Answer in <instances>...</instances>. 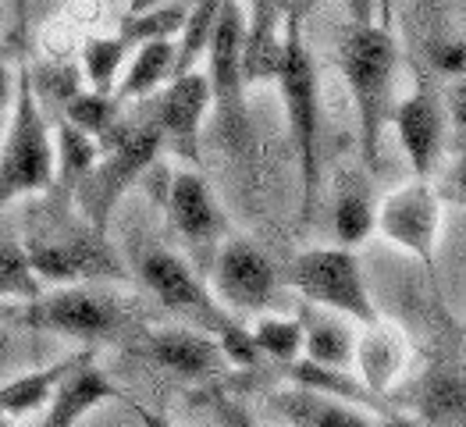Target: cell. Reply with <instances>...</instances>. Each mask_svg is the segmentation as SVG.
<instances>
[{
  "instance_id": "1",
  "label": "cell",
  "mask_w": 466,
  "mask_h": 427,
  "mask_svg": "<svg viewBox=\"0 0 466 427\" xmlns=\"http://www.w3.org/2000/svg\"><path fill=\"white\" fill-rule=\"evenodd\" d=\"M303 22L307 18H299L292 7L285 11L274 86L281 93L289 139L299 160V221L307 225L317 207V193H320V86H317V65L307 46Z\"/></svg>"
},
{
  "instance_id": "33",
  "label": "cell",
  "mask_w": 466,
  "mask_h": 427,
  "mask_svg": "<svg viewBox=\"0 0 466 427\" xmlns=\"http://www.w3.org/2000/svg\"><path fill=\"white\" fill-rule=\"evenodd\" d=\"M434 65L449 78H463V43H441V50L434 54Z\"/></svg>"
},
{
  "instance_id": "7",
  "label": "cell",
  "mask_w": 466,
  "mask_h": 427,
  "mask_svg": "<svg viewBox=\"0 0 466 427\" xmlns=\"http://www.w3.org/2000/svg\"><path fill=\"white\" fill-rule=\"evenodd\" d=\"M214 296L228 313H264L278 303V271L249 239L228 235L210 257Z\"/></svg>"
},
{
  "instance_id": "18",
  "label": "cell",
  "mask_w": 466,
  "mask_h": 427,
  "mask_svg": "<svg viewBox=\"0 0 466 427\" xmlns=\"http://www.w3.org/2000/svg\"><path fill=\"white\" fill-rule=\"evenodd\" d=\"M111 399H121V389L89 356L50 395V402L43 406L46 413H43V424L39 427H76L89 410H96V406H104Z\"/></svg>"
},
{
  "instance_id": "27",
  "label": "cell",
  "mask_w": 466,
  "mask_h": 427,
  "mask_svg": "<svg viewBox=\"0 0 466 427\" xmlns=\"http://www.w3.org/2000/svg\"><path fill=\"white\" fill-rule=\"evenodd\" d=\"M65 121L76 125L78 132L93 136L96 143H107L111 132L121 121V104H117L111 93H100V89H76L68 100H65Z\"/></svg>"
},
{
  "instance_id": "13",
  "label": "cell",
  "mask_w": 466,
  "mask_h": 427,
  "mask_svg": "<svg viewBox=\"0 0 466 427\" xmlns=\"http://www.w3.org/2000/svg\"><path fill=\"white\" fill-rule=\"evenodd\" d=\"M164 210L171 229L186 239L199 260H210L225 239V214L210 193L207 178L196 171H171L164 186Z\"/></svg>"
},
{
  "instance_id": "30",
  "label": "cell",
  "mask_w": 466,
  "mask_h": 427,
  "mask_svg": "<svg viewBox=\"0 0 466 427\" xmlns=\"http://www.w3.org/2000/svg\"><path fill=\"white\" fill-rule=\"evenodd\" d=\"M43 292V281L36 278L25 246L0 242V300L4 303H33Z\"/></svg>"
},
{
  "instance_id": "42",
  "label": "cell",
  "mask_w": 466,
  "mask_h": 427,
  "mask_svg": "<svg viewBox=\"0 0 466 427\" xmlns=\"http://www.w3.org/2000/svg\"><path fill=\"white\" fill-rule=\"evenodd\" d=\"M18 11H25V0H18Z\"/></svg>"
},
{
  "instance_id": "34",
  "label": "cell",
  "mask_w": 466,
  "mask_h": 427,
  "mask_svg": "<svg viewBox=\"0 0 466 427\" xmlns=\"http://www.w3.org/2000/svg\"><path fill=\"white\" fill-rule=\"evenodd\" d=\"M11 104H15V68L0 65V136H4V121L11 117Z\"/></svg>"
},
{
  "instance_id": "25",
  "label": "cell",
  "mask_w": 466,
  "mask_h": 427,
  "mask_svg": "<svg viewBox=\"0 0 466 427\" xmlns=\"http://www.w3.org/2000/svg\"><path fill=\"white\" fill-rule=\"evenodd\" d=\"M96 157H100V143L93 136L78 132L76 125L61 121V128L54 136V182H61L65 193H76V186L96 164Z\"/></svg>"
},
{
  "instance_id": "35",
  "label": "cell",
  "mask_w": 466,
  "mask_h": 427,
  "mask_svg": "<svg viewBox=\"0 0 466 427\" xmlns=\"http://www.w3.org/2000/svg\"><path fill=\"white\" fill-rule=\"evenodd\" d=\"M128 406H132V413H136L139 427H178L175 421H167L164 413H157V410H150V406H139V402H128Z\"/></svg>"
},
{
  "instance_id": "20",
  "label": "cell",
  "mask_w": 466,
  "mask_h": 427,
  "mask_svg": "<svg viewBox=\"0 0 466 427\" xmlns=\"http://www.w3.org/2000/svg\"><path fill=\"white\" fill-rule=\"evenodd\" d=\"M171 65H175V39L171 36L139 43V46L125 57L121 76H117L111 97H115L117 104H132V100L150 97V93H157V89L171 78Z\"/></svg>"
},
{
  "instance_id": "37",
  "label": "cell",
  "mask_w": 466,
  "mask_h": 427,
  "mask_svg": "<svg viewBox=\"0 0 466 427\" xmlns=\"http://www.w3.org/2000/svg\"><path fill=\"white\" fill-rule=\"evenodd\" d=\"M391 7H395V0H374V22L391 29Z\"/></svg>"
},
{
  "instance_id": "32",
  "label": "cell",
  "mask_w": 466,
  "mask_h": 427,
  "mask_svg": "<svg viewBox=\"0 0 466 427\" xmlns=\"http://www.w3.org/2000/svg\"><path fill=\"white\" fill-rule=\"evenodd\" d=\"M210 406H214V413H218V421H221V427H260L235 399H228V395H221V391H214L210 395Z\"/></svg>"
},
{
  "instance_id": "26",
  "label": "cell",
  "mask_w": 466,
  "mask_h": 427,
  "mask_svg": "<svg viewBox=\"0 0 466 427\" xmlns=\"http://www.w3.org/2000/svg\"><path fill=\"white\" fill-rule=\"evenodd\" d=\"M128 54H132V46L117 36V33H111V36H86L82 39V50H78L82 82H86L89 89L111 93Z\"/></svg>"
},
{
  "instance_id": "17",
  "label": "cell",
  "mask_w": 466,
  "mask_h": 427,
  "mask_svg": "<svg viewBox=\"0 0 466 427\" xmlns=\"http://www.w3.org/2000/svg\"><path fill=\"white\" fill-rule=\"evenodd\" d=\"M289 0H253L242 29V76L246 86L274 82V68L281 57V29H285Z\"/></svg>"
},
{
  "instance_id": "36",
  "label": "cell",
  "mask_w": 466,
  "mask_h": 427,
  "mask_svg": "<svg viewBox=\"0 0 466 427\" xmlns=\"http://www.w3.org/2000/svg\"><path fill=\"white\" fill-rule=\"evenodd\" d=\"M350 15H352V22L374 18V0H350Z\"/></svg>"
},
{
  "instance_id": "29",
  "label": "cell",
  "mask_w": 466,
  "mask_h": 427,
  "mask_svg": "<svg viewBox=\"0 0 466 427\" xmlns=\"http://www.w3.org/2000/svg\"><path fill=\"white\" fill-rule=\"evenodd\" d=\"M253 346L260 356H271L278 363H296L303 356V324L296 317H278V313H264L253 328Z\"/></svg>"
},
{
  "instance_id": "16",
  "label": "cell",
  "mask_w": 466,
  "mask_h": 427,
  "mask_svg": "<svg viewBox=\"0 0 466 427\" xmlns=\"http://www.w3.org/2000/svg\"><path fill=\"white\" fill-rule=\"evenodd\" d=\"M352 360L360 367L363 389L385 395L410 367V342L395 324L374 317L370 324H363V335L352 342Z\"/></svg>"
},
{
  "instance_id": "6",
  "label": "cell",
  "mask_w": 466,
  "mask_h": 427,
  "mask_svg": "<svg viewBox=\"0 0 466 427\" xmlns=\"http://www.w3.org/2000/svg\"><path fill=\"white\" fill-rule=\"evenodd\" d=\"M289 281L310 307L339 313V317L356 320V324H370L378 317L374 300L367 292V281H363V271H360V260L346 246L303 249L292 260Z\"/></svg>"
},
{
  "instance_id": "21",
  "label": "cell",
  "mask_w": 466,
  "mask_h": 427,
  "mask_svg": "<svg viewBox=\"0 0 466 427\" xmlns=\"http://www.w3.org/2000/svg\"><path fill=\"white\" fill-rule=\"evenodd\" d=\"M89 356L93 352H76V356H65L57 363L43 367V371H29V374L0 385V413L4 417H29V413L43 410L50 402V395L57 391V385L76 371L82 360H89Z\"/></svg>"
},
{
  "instance_id": "40",
  "label": "cell",
  "mask_w": 466,
  "mask_h": 427,
  "mask_svg": "<svg viewBox=\"0 0 466 427\" xmlns=\"http://www.w3.org/2000/svg\"><path fill=\"white\" fill-rule=\"evenodd\" d=\"M11 313H15V310H11V307H7L4 300H0V320H4V317H11Z\"/></svg>"
},
{
  "instance_id": "11",
  "label": "cell",
  "mask_w": 466,
  "mask_h": 427,
  "mask_svg": "<svg viewBox=\"0 0 466 427\" xmlns=\"http://www.w3.org/2000/svg\"><path fill=\"white\" fill-rule=\"evenodd\" d=\"M374 225L389 242L402 246L420 264L434 268L438 235H441V196L434 193L428 178H413L410 186L391 189L374 214Z\"/></svg>"
},
{
  "instance_id": "4",
  "label": "cell",
  "mask_w": 466,
  "mask_h": 427,
  "mask_svg": "<svg viewBox=\"0 0 466 427\" xmlns=\"http://www.w3.org/2000/svg\"><path fill=\"white\" fill-rule=\"evenodd\" d=\"M54 189V136L25 65L15 68V104L0 136V207Z\"/></svg>"
},
{
  "instance_id": "39",
  "label": "cell",
  "mask_w": 466,
  "mask_h": 427,
  "mask_svg": "<svg viewBox=\"0 0 466 427\" xmlns=\"http://www.w3.org/2000/svg\"><path fill=\"white\" fill-rule=\"evenodd\" d=\"M164 0H128V7H125V15H143V11H150V7H160Z\"/></svg>"
},
{
  "instance_id": "9",
  "label": "cell",
  "mask_w": 466,
  "mask_h": 427,
  "mask_svg": "<svg viewBox=\"0 0 466 427\" xmlns=\"http://www.w3.org/2000/svg\"><path fill=\"white\" fill-rule=\"evenodd\" d=\"M147 289L171 313H178L189 328H199L207 335H221L228 324H235L232 313L218 303V296L207 292V285L199 281V274L171 249H150L139 264Z\"/></svg>"
},
{
  "instance_id": "12",
  "label": "cell",
  "mask_w": 466,
  "mask_h": 427,
  "mask_svg": "<svg viewBox=\"0 0 466 427\" xmlns=\"http://www.w3.org/2000/svg\"><path fill=\"white\" fill-rule=\"evenodd\" d=\"M210 107V86L207 72H186V76H171L154 93V121L160 128L164 147H171V154L178 160L199 164V139H203V117Z\"/></svg>"
},
{
  "instance_id": "28",
  "label": "cell",
  "mask_w": 466,
  "mask_h": 427,
  "mask_svg": "<svg viewBox=\"0 0 466 427\" xmlns=\"http://www.w3.org/2000/svg\"><path fill=\"white\" fill-rule=\"evenodd\" d=\"M331 225H335V239L346 249L360 246L367 235L374 232V207H370V196L363 189V182H356V178L342 182V189L335 196V218H331Z\"/></svg>"
},
{
  "instance_id": "10",
  "label": "cell",
  "mask_w": 466,
  "mask_h": 427,
  "mask_svg": "<svg viewBox=\"0 0 466 427\" xmlns=\"http://www.w3.org/2000/svg\"><path fill=\"white\" fill-rule=\"evenodd\" d=\"M25 253L39 281L50 285H86L100 278H121V264L107 246V235H96L89 225L86 232L33 235L25 242Z\"/></svg>"
},
{
  "instance_id": "23",
  "label": "cell",
  "mask_w": 466,
  "mask_h": 427,
  "mask_svg": "<svg viewBox=\"0 0 466 427\" xmlns=\"http://www.w3.org/2000/svg\"><path fill=\"white\" fill-rule=\"evenodd\" d=\"M342 320L346 317L320 310V307H317V313H307L299 320L303 324V360H310L317 367H335V371L350 367L356 339H352V331Z\"/></svg>"
},
{
  "instance_id": "2",
  "label": "cell",
  "mask_w": 466,
  "mask_h": 427,
  "mask_svg": "<svg viewBox=\"0 0 466 427\" xmlns=\"http://www.w3.org/2000/svg\"><path fill=\"white\" fill-rule=\"evenodd\" d=\"M395 39L391 29L363 18L352 22L339 46V68L350 82L356 115H360V150L367 168H378V150H381V132L391 115V86H395Z\"/></svg>"
},
{
  "instance_id": "38",
  "label": "cell",
  "mask_w": 466,
  "mask_h": 427,
  "mask_svg": "<svg viewBox=\"0 0 466 427\" xmlns=\"http://www.w3.org/2000/svg\"><path fill=\"white\" fill-rule=\"evenodd\" d=\"M370 427H424L417 417H399V413H391V417H385V421H378V424Z\"/></svg>"
},
{
  "instance_id": "3",
  "label": "cell",
  "mask_w": 466,
  "mask_h": 427,
  "mask_svg": "<svg viewBox=\"0 0 466 427\" xmlns=\"http://www.w3.org/2000/svg\"><path fill=\"white\" fill-rule=\"evenodd\" d=\"M160 150H164V139H160L154 115L139 117V121H117L111 139L100 143L96 164L86 171V178L72 193V203L93 232L107 235L111 214L121 203V196L154 168Z\"/></svg>"
},
{
  "instance_id": "5",
  "label": "cell",
  "mask_w": 466,
  "mask_h": 427,
  "mask_svg": "<svg viewBox=\"0 0 466 427\" xmlns=\"http://www.w3.org/2000/svg\"><path fill=\"white\" fill-rule=\"evenodd\" d=\"M242 29H246V7L228 0L221 7V18L214 25V36L207 46V86L210 104L218 111L221 139L228 150L242 154L249 147V107H246V76H242Z\"/></svg>"
},
{
  "instance_id": "19",
  "label": "cell",
  "mask_w": 466,
  "mask_h": 427,
  "mask_svg": "<svg viewBox=\"0 0 466 427\" xmlns=\"http://www.w3.org/2000/svg\"><path fill=\"white\" fill-rule=\"evenodd\" d=\"M271 410L289 427H370L356 402L303 385L271 395Z\"/></svg>"
},
{
  "instance_id": "15",
  "label": "cell",
  "mask_w": 466,
  "mask_h": 427,
  "mask_svg": "<svg viewBox=\"0 0 466 427\" xmlns=\"http://www.w3.org/2000/svg\"><path fill=\"white\" fill-rule=\"evenodd\" d=\"M143 352L154 360L157 367H164L167 374L182 378V381H207L218 378L225 367V356L214 335L199 331V328H167L157 331L143 342Z\"/></svg>"
},
{
  "instance_id": "31",
  "label": "cell",
  "mask_w": 466,
  "mask_h": 427,
  "mask_svg": "<svg viewBox=\"0 0 466 427\" xmlns=\"http://www.w3.org/2000/svg\"><path fill=\"white\" fill-rule=\"evenodd\" d=\"M218 346H221L225 363H235V367H257V363H260V352H257V346H253L249 328L228 324V328L218 335Z\"/></svg>"
},
{
  "instance_id": "24",
  "label": "cell",
  "mask_w": 466,
  "mask_h": 427,
  "mask_svg": "<svg viewBox=\"0 0 466 427\" xmlns=\"http://www.w3.org/2000/svg\"><path fill=\"white\" fill-rule=\"evenodd\" d=\"M225 4H228V0H193V4H186V18H182L178 43H175V65H171V76H186V72H193L196 65L207 57V46H210L214 25H218Z\"/></svg>"
},
{
  "instance_id": "41",
  "label": "cell",
  "mask_w": 466,
  "mask_h": 427,
  "mask_svg": "<svg viewBox=\"0 0 466 427\" xmlns=\"http://www.w3.org/2000/svg\"><path fill=\"white\" fill-rule=\"evenodd\" d=\"M0 427H11V417H4V413H0Z\"/></svg>"
},
{
  "instance_id": "8",
  "label": "cell",
  "mask_w": 466,
  "mask_h": 427,
  "mask_svg": "<svg viewBox=\"0 0 466 427\" xmlns=\"http://www.w3.org/2000/svg\"><path fill=\"white\" fill-rule=\"evenodd\" d=\"M25 320L33 328L76 339V342H107L115 339L125 317L111 296L89 289V285H61L57 292H39L29 303Z\"/></svg>"
},
{
  "instance_id": "22",
  "label": "cell",
  "mask_w": 466,
  "mask_h": 427,
  "mask_svg": "<svg viewBox=\"0 0 466 427\" xmlns=\"http://www.w3.org/2000/svg\"><path fill=\"white\" fill-rule=\"evenodd\" d=\"M463 374L460 367H434L417 389V421L424 427H463Z\"/></svg>"
},
{
  "instance_id": "14",
  "label": "cell",
  "mask_w": 466,
  "mask_h": 427,
  "mask_svg": "<svg viewBox=\"0 0 466 427\" xmlns=\"http://www.w3.org/2000/svg\"><path fill=\"white\" fill-rule=\"evenodd\" d=\"M391 121L399 132V143L406 150V160L413 168L417 178H431L434 168L441 164L445 154V136H449V115H445V100L420 78L417 89L391 104Z\"/></svg>"
}]
</instances>
